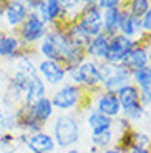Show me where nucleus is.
I'll use <instances>...</instances> for the list:
<instances>
[{
	"mask_svg": "<svg viewBox=\"0 0 151 153\" xmlns=\"http://www.w3.org/2000/svg\"><path fill=\"white\" fill-rule=\"evenodd\" d=\"M80 122L75 115L60 113L53 120L52 137L55 140V145L60 148H72L75 143L80 142Z\"/></svg>",
	"mask_w": 151,
	"mask_h": 153,
	"instance_id": "1",
	"label": "nucleus"
},
{
	"mask_svg": "<svg viewBox=\"0 0 151 153\" xmlns=\"http://www.w3.org/2000/svg\"><path fill=\"white\" fill-rule=\"evenodd\" d=\"M67 76L72 78V83L81 87L83 90L88 92H100L101 88V80H100V72H98V62L95 60H83L78 67L67 70Z\"/></svg>",
	"mask_w": 151,
	"mask_h": 153,
	"instance_id": "2",
	"label": "nucleus"
},
{
	"mask_svg": "<svg viewBox=\"0 0 151 153\" xmlns=\"http://www.w3.org/2000/svg\"><path fill=\"white\" fill-rule=\"evenodd\" d=\"M116 98L121 105V117L126 118L130 123H136L140 122L141 118L144 117V107L141 105V100H140V88L135 87L133 83L123 87L121 90H118L116 93Z\"/></svg>",
	"mask_w": 151,
	"mask_h": 153,
	"instance_id": "3",
	"label": "nucleus"
},
{
	"mask_svg": "<svg viewBox=\"0 0 151 153\" xmlns=\"http://www.w3.org/2000/svg\"><path fill=\"white\" fill-rule=\"evenodd\" d=\"M83 92H85L83 88L75 83H63L53 92L50 100H52L53 108H57V110H61V111L76 110L85 100Z\"/></svg>",
	"mask_w": 151,
	"mask_h": 153,
	"instance_id": "4",
	"label": "nucleus"
},
{
	"mask_svg": "<svg viewBox=\"0 0 151 153\" xmlns=\"http://www.w3.org/2000/svg\"><path fill=\"white\" fill-rule=\"evenodd\" d=\"M48 30L50 27L42 22L38 13L30 12L28 17L25 19V22L19 27V38L22 40L23 45H33V43L42 42Z\"/></svg>",
	"mask_w": 151,
	"mask_h": 153,
	"instance_id": "5",
	"label": "nucleus"
},
{
	"mask_svg": "<svg viewBox=\"0 0 151 153\" xmlns=\"http://www.w3.org/2000/svg\"><path fill=\"white\" fill-rule=\"evenodd\" d=\"M76 22L91 38L103 32V12L96 2H85Z\"/></svg>",
	"mask_w": 151,
	"mask_h": 153,
	"instance_id": "6",
	"label": "nucleus"
},
{
	"mask_svg": "<svg viewBox=\"0 0 151 153\" xmlns=\"http://www.w3.org/2000/svg\"><path fill=\"white\" fill-rule=\"evenodd\" d=\"M135 45H136V40H131V38H126L123 35L116 33L115 37L110 38L108 55H106L105 62L110 63V65H120V63H123Z\"/></svg>",
	"mask_w": 151,
	"mask_h": 153,
	"instance_id": "7",
	"label": "nucleus"
},
{
	"mask_svg": "<svg viewBox=\"0 0 151 153\" xmlns=\"http://www.w3.org/2000/svg\"><path fill=\"white\" fill-rule=\"evenodd\" d=\"M37 72L40 78L45 82V85H50V87H60L67 78V70L63 65L52 60H45V58L37 63Z\"/></svg>",
	"mask_w": 151,
	"mask_h": 153,
	"instance_id": "8",
	"label": "nucleus"
},
{
	"mask_svg": "<svg viewBox=\"0 0 151 153\" xmlns=\"http://www.w3.org/2000/svg\"><path fill=\"white\" fill-rule=\"evenodd\" d=\"M28 13L30 12L27 8L25 2H20V0H10V2L4 4V7L0 8V17L12 28H19L25 22Z\"/></svg>",
	"mask_w": 151,
	"mask_h": 153,
	"instance_id": "9",
	"label": "nucleus"
},
{
	"mask_svg": "<svg viewBox=\"0 0 151 153\" xmlns=\"http://www.w3.org/2000/svg\"><path fill=\"white\" fill-rule=\"evenodd\" d=\"M131 83V70L125 65H113V70L106 76V80L101 83V92L106 93H116L118 90H121L123 87Z\"/></svg>",
	"mask_w": 151,
	"mask_h": 153,
	"instance_id": "10",
	"label": "nucleus"
},
{
	"mask_svg": "<svg viewBox=\"0 0 151 153\" xmlns=\"http://www.w3.org/2000/svg\"><path fill=\"white\" fill-rule=\"evenodd\" d=\"M93 110H96L98 113L105 115L111 120H116L118 117H121V105L115 93L96 92L93 98Z\"/></svg>",
	"mask_w": 151,
	"mask_h": 153,
	"instance_id": "11",
	"label": "nucleus"
},
{
	"mask_svg": "<svg viewBox=\"0 0 151 153\" xmlns=\"http://www.w3.org/2000/svg\"><path fill=\"white\" fill-rule=\"evenodd\" d=\"M25 148L30 153H53L57 145L48 131H37V133L27 135Z\"/></svg>",
	"mask_w": 151,
	"mask_h": 153,
	"instance_id": "12",
	"label": "nucleus"
},
{
	"mask_svg": "<svg viewBox=\"0 0 151 153\" xmlns=\"http://www.w3.org/2000/svg\"><path fill=\"white\" fill-rule=\"evenodd\" d=\"M37 13L45 25L52 27V25H55V23H58L61 20V15H63L61 2L60 0H42Z\"/></svg>",
	"mask_w": 151,
	"mask_h": 153,
	"instance_id": "13",
	"label": "nucleus"
},
{
	"mask_svg": "<svg viewBox=\"0 0 151 153\" xmlns=\"http://www.w3.org/2000/svg\"><path fill=\"white\" fill-rule=\"evenodd\" d=\"M110 38L106 33H100L96 37H93L90 40V43L87 45L85 48V53L90 60L95 62H105L106 60V55H108V45H110Z\"/></svg>",
	"mask_w": 151,
	"mask_h": 153,
	"instance_id": "14",
	"label": "nucleus"
},
{
	"mask_svg": "<svg viewBox=\"0 0 151 153\" xmlns=\"http://www.w3.org/2000/svg\"><path fill=\"white\" fill-rule=\"evenodd\" d=\"M23 43L15 33H0V58H17L23 52Z\"/></svg>",
	"mask_w": 151,
	"mask_h": 153,
	"instance_id": "15",
	"label": "nucleus"
},
{
	"mask_svg": "<svg viewBox=\"0 0 151 153\" xmlns=\"http://www.w3.org/2000/svg\"><path fill=\"white\" fill-rule=\"evenodd\" d=\"M27 110L30 111L32 117H33L37 122L42 123L43 126H45V123L48 122V120H52L53 113H55V108H53V105H52L50 97H43V98L37 100L33 105L27 107Z\"/></svg>",
	"mask_w": 151,
	"mask_h": 153,
	"instance_id": "16",
	"label": "nucleus"
},
{
	"mask_svg": "<svg viewBox=\"0 0 151 153\" xmlns=\"http://www.w3.org/2000/svg\"><path fill=\"white\" fill-rule=\"evenodd\" d=\"M47 97V85L45 82L40 78V75H37L30 83L27 85L25 92H23V98H22V105L25 107H30L33 105L37 100Z\"/></svg>",
	"mask_w": 151,
	"mask_h": 153,
	"instance_id": "17",
	"label": "nucleus"
},
{
	"mask_svg": "<svg viewBox=\"0 0 151 153\" xmlns=\"http://www.w3.org/2000/svg\"><path fill=\"white\" fill-rule=\"evenodd\" d=\"M123 63L131 70V73L135 72V70H140V68H143V67L150 65V57H148L146 48H144L141 43L136 42V45L133 47V50L128 53V57H126V60L123 62Z\"/></svg>",
	"mask_w": 151,
	"mask_h": 153,
	"instance_id": "18",
	"label": "nucleus"
},
{
	"mask_svg": "<svg viewBox=\"0 0 151 153\" xmlns=\"http://www.w3.org/2000/svg\"><path fill=\"white\" fill-rule=\"evenodd\" d=\"M121 10H123V5L115 7V8H108V10H101L103 12V33H106L108 37H115L118 33Z\"/></svg>",
	"mask_w": 151,
	"mask_h": 153,
	"instance_id": "19",
	"label": "nucleus"
},
{
	"mask_svg": "<svg viewBox=\"0 0 151 153\" xmlns=\"http://www.w3.org/2000/svg\"><path fill=\"white\" fill-rule=\"evenodd\" d=\"M87 120V125L90 128L91 135L93 133H100V131H105V130H111L113 128V120L105 117V115L98 113L96 110H90L88 115L85 117Z\"/></svg>",
	"mask_w": 151,
	"mask_h": 153,
	"instance_id": "20",
	"label": "nucleus"
},
{
	"mask_svg": "<svg viewBox=\"0 0 151 153\" xmlns=\"http://www.w3.org/2000/svg\"><path fill=\"white\" fill-rule=\"evenodd\" d=\"M90 140L96 152L98 150H106V148H111L113 143H116V133L111 128V130H105V131H100V133H93L90 137Z\"/></svg>",
	"mask_w": 151,
	"mask_h": 153,
	"instance_id": "21",
	"label": "nucleus"
},
{
	"mask_svg": "<svg viewBox=\"0 0 151 153\" xmlns=\"http://www.w3.org/2000/svg\"><path fill=\"white\" fill-rule=\"evenodd\" d=\"M118 33L123 35L126 38H131L136 40V37H141L135 28V23H133V17L128 13V10L123 5V10H121V20H120V28H118Z\"/></svg>",
	"mask_w": 151,
	"mask_h": 153,
	"instance_id": "22",
	"label": "nucleus"
},
{
	"mask_svg": "<svg viewBox=\"0 0 151 153\" xmlns=\"http://www.w3.org/2000/svg\"><path fill=\"white\" fill-rule=\"evenodd\" d=\"M131 83L135 87H138L140 90L151 85V65H146L140 70H135L131 73Z\"/></svg>",
	"mask_w": 151,
	"mask_h": 153,
	"instance_id": "23",
	"label": "nucleus"
},
{
	"mask_svg": "<svg viewBox=\"0 0 151 153\" xmlns=\"http://www.w3.org/2000/svg\"><path fill=\"white\" fill-rule=\"evenodd\" d=\"M150 7H151L150 0H133V2L128 4V7L125 5V8L128 10L130 15L131 17H140V19H143L144 13L150 10Z\"/></svg>",
	"mask_w": 151,
	"mask_h": 153,
	"instance_id": "24",
	"label": "nucleus"
},
{
	"mask_svg": "<svg viewBox=\"0 0 151 153\" xmlns=\"http://www.w3.org/2000/svg\"><path fill=\"white\" fill-rule=\"evenodd\" d=\"M140 100L144 108L146 107L151 108V85H148L146 88H141L140 90Z\"/></svg>",
	"mask_w": 151,
	"mask_h": 153,
	"instance_id": "25",
	"label": "nucleus"
},
{
	"mask_svg": "<svg viewBox=\"0 0 151 153\" xmlns=\"http://www.w3.org/2000/svg\"><path fill=\"white\" fill-rule=\"evenodd\" d=\"M96 5H98L101 10H108V8L121 7V2H120V0H98Z\"/></svg>",
	"mask_w": 151,
	"mask_h": 153,
	"instance_id": "26",
	"label": "nucleus"
},
{
	"mask_svg": "<svg viewBox=\"0 0 151 153\" xmlns=\"http://www.w3.org/2000/svg\"><path fill=\"white\" fill-rule=\"evenodd\" d=\"M143 33L151 35V7L143 17Z\"/></svg>",
	"mask_w": 151,
	"mask_h": 153,
	"instance_id": "27",
	"label": "nucleus"
},
{
	"mask_svg": "<svg viewBox=\"0 0 151 153\" xmlns=\"http://www.w3.org/2000/svg\"><path fill=\"white\" fill-rule=\"evenodd\" d=\"M126 153H151V148H138V146H131Z\"/></svg>",
	"mask_w": 151,
	"mask_h": 153,
	"instance_id": "28",
	"label": "nucleus"
},
{
	"mask_svg": "<svg viewBox=\"0 0 151 153\" xmlns=\"http://www.w3.org/2000/svg\"><path fill=\"white\" fill-rule=\"evenodd\" d=\"M101 153H125L123 150H120L118 146H113V148H106V150H103Z\"/></svg>",
	"mask_w": 151,
	"mask_h": 153,
	"instance_id": "29",
	"label": "nucleus"
},
{
	"mask_svg": "<svg viewBox=\"0 0 151 153\" xmlns=\"http://www.w3.org/2000/svg\"><path fill=\"white\" fill-rule=\"evenodd\" d=\"M65 153H83V152H81V150H78V148H68Z\"/></svg>",
	"mask_w": 151,
	"mask_h": 153,
	"instance_id": "30",
	"label": "nucleus"
},
{
	"mask_svg": "<svg viewBox=\"0 0 151 153\" xmlns=\"http://www.w3.org/2000/svg\"><path fill=\"white\" fill-rule=\"evenodd\" d=\"M150 117H151V111H150Z\"/></svg>",
	"mask_w": 151,
	"mask_h": 153,
	"instance_id": "31",
	"label": "nucleus"
}]
</instances>
